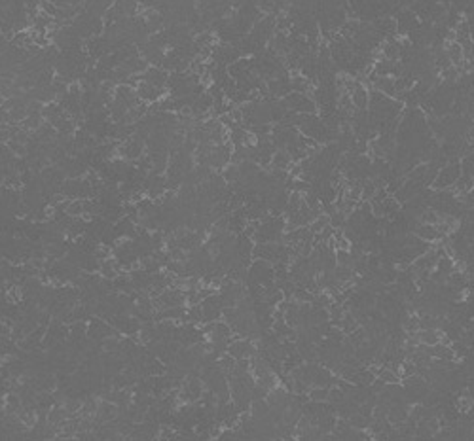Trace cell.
Segmentation results:
<instances>
[{
    "instance_id": "1",
    "label": "cell",
    "mask_w": 474,
    "mask_h": 441,
    "mask_svg": "<svg viewBox=\"0 0 474 441\" xmlns=\"http://www.w3.org/2000/svg\"><path fill=\"white\" fill-rule=\"evenodd\" d=\"M463 174V169H461V161L457 163H448L444 169H440L436 180H434V187L436 189H446V187H451L459 180V176Z\"/></svg>"
},
{
    "instance_id": "2",
    "label": "cell",
    "mask_w": 474,
    "mask_h": 441,
    "mask_svg": "<svg viewBox=\"0 0 474 441\" xmlns=\"http://www.w3.org/2000/svg\"><path fill=\"white\" fill-rule=\"evenodd\" d=\"M351 99H353V106L355 110H368V100H370V91L360 84L353 93H351Z\"/></svg>"
},
{
    "instance_id": "3",
    "label": "cell",
    "mask_w": 474,
    "mask_h": 441,
    "mask_svg": "<svg viewBox=\"0 0 474 441\" xmlns=\"http://www.w3.org/2000/svg\"><path fill=\"white\" fill-rule=\"evenodd\" d=\"M414 233H416L417 237H421L423 241H429V242L442 239L440 233H438V229H436V226H431V224H419Z\"/></svg>"
},
{
    "instance_id": "4",
    "label": "cell",
    "mask_w": 474,
    "mask_h": 441,
    "mask_svg": "<svg viewBox=\"0 0 474 441\" xmlns=\"http://www.w3.org/2000/svg\"><path fill=\"white\" fill-rule=\"evenodd\" d=\"M446 51H448V57L451 59V63H453V67H461L463 65V61H465V55H463V46H461L457 40H453V42H446Z\"/></svg>"
},
{
    "instance_id": "5",
    "label": "cell",
    "mask_w": 474,
    "mask_h": 441,
    "mask_svg": "<svg viewBox=\"0 0 474 441\" xmlns=\"http://www.w3.org/2000/svg\"><path fill=\"white\" fill-rule=\"evenodd\" d=\"M417 339H419V343H425V345L432 347V345L440 343L442 337H440L438 329H419L417 331Z\"/></svg>"
},
{
    "instance_id": "6",
    "label": "cell",
    "mask_w": 474,
    "mask_h": 441,
    "mask_svg": "<svg viewBox=\"0 0 474 441\" xmlns=\"http://www.w3.org/2000/svg\"><path fill=\"white\" fill-rule=\"evenodd\" d=\"M328 392H330V388H326V386H317V388L311 390L309 398H311V401H328Z\"/></svg>"
},
{
    "instance_id": "7",
    "label": "cell",
    "mask_w": 474,
    "mask_h": 441,
    "mask_svg": "<svg viewBox=\"0 0 474 441\" xmlns=\"http://www.w3.org/2000/svg\"><path fill=\"white\" fill-rule=\"evenodd\" d=\"M459 74H461L459 69L451 65L449 69L442 70V80H444V82H457V80H459Z\"/></svg>"
},
{
    "instance_id": "8",
    "label": "cell",
    "mask_w": 474,
    "mask_h": 441,
    "mask_svg": "<svg viewBox=\"0 0 474 441\" xmlns=\"http://www.w3.org/2000/svg\"><path fill=\"white\" fill-rule=\"evenodd\" d=\"M288 161H290V157L287 154H283V152H277V156L273 157V163L277 165V169H287Z\"/></svg>"
},
{
    "instance_id": "9",
    "label": "cell",
    "mask_w": 474,
    "mask_h": 441,
    "mask_svg": "<svg viewBox=\"0 0 474 441\" xmlns=\"http://www.w3.org/2000/svg\"><path fill=\"white\" fill-rule=\"evenodd\" d=\"M395 4H397V6H400V8H404V10H406V8H410V6L414 4V0H395Z\"/></svg>"
}]
</instances>
